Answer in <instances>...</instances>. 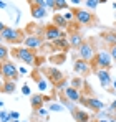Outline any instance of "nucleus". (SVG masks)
I'll return each instance as SVG.
<instances>
[{
    "label": "nucleus",
    "mask_w": 116,
    "mask_h": 122,
    "mask_svg": "<svg viewBox=\"0 0 116 122\" xmlns=\"http://www.w3.org/2000/svg\"><path fill=\"white\" fill-rule=\"evenodd\" d=\"M113 58H111V53L108 50H99L96 51L95 58L91 61V71H96V69H111Z\"/></svg>",
    "instance_id": "nucleus-1"
},
{
    "label": "nucleus",
    "mask_w": 116,
    "mask_h": 122,
    "mask_svg": "<svg viewBox=\"0 0 116 122\" xmlns=\"http://www.w3.org/2000/svg\"><path fill=\"white\" fill-rule=\"evenodd\" d=\"M10 55H12L15 60L22 61V63H25V64H28V66H33V64L37 63V53H35L33 50L27 48V46H23V48H13V50L10 51Z\"/></svg>",
    "instance_id": "nucleus-2"
},
{
    "label": "nucleus",
    "mask_w": 116,
    "mask_h": 122,
    "mask_svg": "<svg viewBox=\"0 0 116 122\" xmlns=\"http://www.w3.org/2000/svg\"><path fill=\"white\" fill-rule=\"evenodd\" d=\"M0 73L5 79H12V81H18L20 73H18V66L10 60H5L0 66Z\"/></svg>",
    "instance_id": "nucleus-3"
},
{
    "label": "nucleus",
    "mask_w": 116,
    "mask_h": 122,
    "mask_svg": "<svg viewBox=\"0 0 116 122\" xmlns=\"http://www.w3.org/2000/svg\"><path fill=\"white\" fill-rule=\"evenodd\" d=\"M0 35H2V38L3 41H7V43H20V41H23V35H22V31H20L18 28H15V26H5L2 31H0Z\"/></svg>",
    "instance_id": "nucleus-4"
},
{
    "label": "nucleus",
    "mask_w": 116,
    "mask_h": 122,
    "mask_svg": "<svg viewBox=\"0 0 116 122\" xmlns=\"http://www.w3.org/2000/svg\"><path fill=\"white\" fill-rule=\"evenodd\" d=\"M76 50H78V58L86 60V61H90V63L93 61L95 55H96V51H95V45H93L91 41H83Z\"/></svg>",
    "instance_id": "nucleus-5"
},
{
    "label": "nucleus",
    "mask_w": 116,
    "mask_h": 122,
    "mask_svg": "<svg viewBox=\"0 0 116 122\" xmlns=\"http://www.w3.org/2000/svg\"><path fill=\"white\" fill-rule=\"evenodd\" d=\"M95 74H96L98 79H99L101 87L108 89V91H110V94H115V89H111V87H110V86L113 84L111 74H110V69H96V71H95Z\"/></svg>",
    "instance_id": "nucleus-6"
},
{
    "label": "nucleus",
    "mask_w": 116,
    "mask_h": 122,
    "mask_svg": "<svg viewBox=\"0 0 116 122\" xmlns=\"http://www.w3.org/2000/svg\"><path fill=\"white\" fill-rule=\"evenodd\" d=\"M80 102H81L83 106H86L88 109L95 111V112H99V111L106 109V104L103 101H99V99H95V97H83V96H81Z\"/></svg>",
    "instance_id": "nucleus-7"
},
{
    "label": "nucleus",
    "mask_w": 116,
    "mask_h": 122,
    "mask_svg": "<svg viewBox=\"0 0 116 122\" xmlns=\"http://www.w3.org/2000/svg\"><path fill=\"white\" fill-rule=\"evenodd\" d=\"M73 71L80 74V76H88L90 74V71H91V63L86 60H81V58H78L75 60L73 63Z\"/></svg>",
    "instance_id": "nucleus-8"
},
{
    "label": "nucleus",
    "mask_w": 116,
    "mask_h": 122,
    "mask_svg": "<svg viewBox=\"0 0 116 122\" xmlns=\"http://www.w3.org/2000/svg\"><path fill=\"white\" fill-rule=\"evenodd\" d=\"M75 20L80 23V25H90L95 20V15L90 12V10H83V8H78L75 12Z\"/></svg>",
    "instance_id": "nucleus-9"
},
{
    "label": "nucleus",
    "mask_w": 116,
    "mask_h": 122,
    "mask_svg": "<svg viewBox=\"0 0 116 122\" xmlns=\"http://www.w3.org/2000/svg\"><path fill=\"white\" fill-rule=\"evenodd\" d=\"M27 48H30V50H37V48H41L43 46V40L40 38L38 35H28V36H25L23 41H22Z\"/></svg>",
    "instance_id": "nucleus-10"
},
{
    "label": "nucleus",
    "mask_w": 116,
    "mask_h": 122,
    "mask_svg": "<svg viewBox=\"0 0 116 122\" xmlns=\"http://www.w3.org/2000/svg\"><path fill=\"white\" fill-rule=\"evenodd\" d=\"M61 36V30L58 28L55 23H52V25H48L46 28H45V38H46V41H53L58 40Z\"/></svg>",
    "instance_id": "nucleus-11"
},
{
    "label": "nucleus",
    "mask_w": 116,
    "mask_h": 122,
    "mask_svg": "<svg viewBox=\"0 0 116 122\" xmlns=\"http://www.w3.org/2000/svg\"><path fill=\"white\" fill-rule=\"evenodd\" d=\"M63 94H65V97L68 101H71V102H80V99H81V91L76 89V87H73L71 84L66 86V89L63 91Z\"/></svg>",
    "instance_id": "nucleus-12"
},
{
    "label": "nucleus",
    "mask_w": 116,
    "mask_h": 122,
    "mask_svg": "<svg viewBox=\"0 0 116 122\" xmlns=\"http://www.w3.org/2000/svg\"><path fill=\"white\" fill-rule=\"evenodd\" d=\"M45 73H46V78L53 82V84H58V82L63 79V73L60 69H57V68H46Z\"/></svg>",
    "instance_id": "nucleus-13"
},
{
    "label": "nucleus",
    "mask_w": 116,
    "mask_h": 122,
    "mask_svg": "<svg viewBox=\"0 0 116 122\" xmlns=\"http://www.w3.org/2000/svg\"><path fill=\"white\" fill-rule=\"evenodd\" d=\"M30 12H32L33 20H43L48 13V8L46 7H38V5H30Z\"/></svg>",
    "instance_id": "nucleus-14"
},
{
    "label": "nucleus",
    "mask_w": 116,
    "mask_h": 122,
    "mask_svg": "<svg viewBox=\"0 0 116 122\" xmlns=\"http://www.w3.org/2000/svg\"><path fill=\"white\" fill-rule=\"evenodd\" d=\"M17 89V81H12V79H3V82L0 84V91L5 92V94H13Z\"/></svg>",
    "instance_id": "nucleus-15"
},
{
    "label": "nucleus",
    "mask_w": 116,
    "mask_h": 122,
    "mask_svg": "<svg viewBox=\"0 0 116 122\" xmlns=\"http://www.w3.org/2000/svg\"><path fill=\"white\" fill-rule=\"evenodd\" d=\"M45 101H46V97L40 92V94H32V97H30V106H32V109L35 111V109H38V107H43L45 106Z\"/></svg>",
    "instance_id": "nucleus-16"
},
{
    "label": "nucleus",
    "mask_w": 116,
    "mask_h": 122,
    "mask_svg": "<svg viewBox=\"0 0 116 122\" xmlns=\"http://www.w3.org/2000/svg\"><path fill=\"white\" fill-rule=\"evenodd\" d=\"M71 116H73V119L76 122H90V114L88 112H85V111H81V109H73L71 111Z\"/></svg>",
    "instance_id": "nucleus-17"
},
{
    "label": "nucleus",
    "mask_w": 116,
    "mask_h": 122,
    "mask_svg": "<svg viewBox=\"0 0 116 122\" xmlns=\"http://www.w3.org/2000/svg\"><path fill=\"white\" fill-rule=\"evenodd\" d=\"M53 45H55V48L61 50V51H66L68 48H71L70 46V41H68V36H60L58 40L53 41Z\"/></svg>",
    "instance_id": "nucleus-18"
},
{
    "label": "nucleus",
    "mask_w": 116,
    "mask_h": 122,
    "mask_svg": "<svg viewBox=\"0 0 116 122\" xmlns=\"http://www.w3.org/2000/svg\"><path fill=\"white\" fill-rule=\"evenodd\" d=\"M53 23L57 25L60 30H66V28H68V21L65 20V17H63L61 13H55V15H53Z\"/></svg>",
    "instance_id": "nucleus-19"
},
{
    "label": "nucleus",
    "mask_w": 116,
    "mask_h": 122,
    "mask_svg": "<svg viewBox=\"0 0 116 122\" xmlns=\"http://www.w3.org/2000/svg\"><path fill=\"white\" fill-rule=\"evenodd\" d=\"M68 41H70V46H71V48H78V46L83 43V38H81V35H80L78 31H75V33H71V35L68 36Z\"/></svg>",
    "instance_id": "nucleus-20"
},
{
    "label": "nucleus",
    "mask_w": 116,
    "mask_h": 122,
    "mask_svg": "<svg viewBox=\"0 0 116 122\" xmlns=\"http://www.w3.org/2000/svg\"><path fill=\"white\" fill-rule=\"evenodd\" d=\"M48 111L50 112H63L65 111V106L60 104V102H50L48 104Z\"/></svg>",
    "instance_id": "nucleus-21"
},
{
    "label": "nucleus",
    "mask_w": 116,
    "mask_h": 122,
    "mask_svg": "<svg viewBox=\"0 0 116 122\" xmlns=\"http://www.w3.org/2000/svg\"><path fill=\"white\" fill-rule=\"evenodd\" d=\"M104 41H106L110 46L116 45V31H108V33H104Z\"/></svg>",
    "instance_id": "nucleus-22"
},
{
    "label": "nucleus",
    "mask_w": 116,
    "mask_h": 122,
    "mask_svg": "<svg viewBox=\"0 0 116 122\" xmlns=\"http://www.w3.org/2000/svg\"><path fill=\"white\" fill-rule=\"evenodd\" d=\"M37 86H38L40 92H45V91H48V78H40L38 81H37Z\"/></svg>",
    "instance_id": "nucleus-23"
},
{
    "label": "nucleus",
    "mask_w": 116,
    "mask_h": 122,
    "mask_svg": "<svg viewBox=\"0 0 116 122\" xmlns=\"http://www.w3.org/2000/svg\"><path fill=\"white\" fill-rule=\"evenodd\" d=\"M8 56H10V51H8V48L2 43V45H0V61L8 60Z\"/></svg>",
    "instance_id": "nucleus-24"
},
{
    "label": "nucleus",
    "mask_w": 116,
    "mask_h": 122,
    "mask_svg": "<svg viewBox=\"0 0 116 122\" xmlns=\"http://www.w3.org/2000/svg\"><path fill=\"white\" fill-rule=\"evenodd\" d=\"M48 107H38V109H35V114L38 116V117H43L45 121H48Z\"/></svg>",
    "instance_id": "nucleus-25"
},
{
    "label": "nucleus",
    "mask_w": 116,
    "mask_h": 122,
    "mask_svg": "<svg viewBox=\"0 0 116 122\" xmlns=\"http://www.w3.org/2000/svg\"><path fill=\"white\" fill-rule=\"evenodd\" d=\"M66 8H68V2L66 0H55V8H53L55 12L57 10H66Z\"/></svg>",
    "instance_id": "nucleus-26"
},
{
    "label": "nucleus",
    "mask_w": 116,
    "mask_h": 122,
    "mask_svg": "<svg viewBox=\"0 0 116 122\" xmlns=\"http://www.w3.org/2000/svg\"><path fill=\"white\" fill-rule=\"evenodd\" d=\"M85 5L88 10H96V7L99 5V0H85Z\"/></svg>",
    "instance_id": "nucleus-27"
},
{
    "label": "nucleus",
    "mask_w": 116,
    "mask_h": 122,
    "mask_svg": "<svg viewBox=\"0 0 116 122\" xmlns=\"http://www.w3.org/2000/svg\"><path fill=\"white\" fill-rule=\"evenodd\" d=\"M61 15L65 17V20L68 21V23H70V21H73V20H75V12H73V10H70V8H68V10H66L65 13H61Z\"/></svg>",
    "instance_id": "nucleus-28"
},
{
    "label": "nucleus",
    "mask_w": 116,
    "mask_h": 122,
    "mask_svg": "<svg viewBox=\"0 0 116 122\" xmlns=\"http://www.w3.org/2000/svg\"><path fill=\"white\" fill-rule=\"evenodd\" d=\"M12 117H10V112L7 111H0V122H10Z\"/></svg>",
    "instance_id": "nucleus-29"
},
{
    "label": "nucleus",
    "mask_w": 116,
    "mask_h": 122,
    "mask_svg": "<svg viewBox=\"0 0 116 122\" xmlns=\"http://www.w3.org/2000/svg\"><path fill=\"white\" fill-rule=\"evenodd\" d=\"M71 86L81 91V87H83V79H81V78H73V79H71Z\"/></svg>",
    "instance_id": "nucleus-30"
},
{
    "label": "nucleus",
    "mask_w": 116,
    "mask_h": 122,
    "mask_svg": "<svg viewBox=\"0 0 116 122\" xmlns=\"http://www.w3.org/2000/svg\"><path fill=\"white\" fill-rule=\"evenodd\" d=\"M22 94H23V96H32V89H30L28 84H23V86H22Z\"/></svg>",
    "instance_id": "nucleus-31"
},
{
    "label": "nucleus",
    "mask_w": 116,
    "mask_h": 122,
    "mask_svg": "<svg viewBox=\"0 0 116 122\" xmlns=\"http://www.w3.org/2000/svg\"><path fill=\"white\" fill-rule=\"evenodd\" d=\"M66 86H68V81H66L65 78H63V79H61L60 82H58V84H55V87H57V89H63V91L66 89Z\"/></svg>",
    "instance_id": "nucleus-32"
},
{
    "label": "nucleus",
    "mask_w": 116,
    "mask_h": 122,
    "mask_svg": "<svg viewBox=\"0 0 116 122\" xmlns=\"http://www.w3.org/2000/svg\"><path fill=\"white\" fill-rule=\"evenodd\" d=\"M45 5L48 10H53L55 8V0H45Z\"/></svg>",
    "instance_id": "nucleus-33"
},
{
    "label": "nucleus",
    "mask_w": 116,
    "mask_h": 122,
    "mask_svg": "<svg viewBox=\"0 0 116 122\" xmlns=\"http://www.w3.org/2000/svg\"><path fill=\"white\" fill-rule=\"evenodd\" d=\"M110 53H111V58H113V61L116 63V45L110 46Z\"/></svg>",
    "instance_id": "nucleus-34"
},
{
    "label": "nucleus",
    "mask_w": 116,
    "mask_h": 122,
    "mask_svg": "<svg viewBox=\"0 0 116 122\" xmlns=\"http://www.w3.org/2000/svg\"><path fill=\"white\" fill-rule=\"evenodd\" d=\"M108 112H116V99L111 104H110V107H108Z\"/></svg>",
    "instance_id": "nucleus-35"
},
{
    "label": "nucleus",
    "mask_w": 116,
    "mask_h": 122,
    "mask_svg": "<svg viewBox=\"0 0 116 122\" xmlns=\"http://www.w3.org/2000/svg\"><path fill=\"white\" fill-rule=\"evenodd\" d=\"M10 117H12V119H18L20 114L17 112V111H10Z\"/></svg>",
    "instance_id": "nucleus-36"
},
{
    "label": "nucleus",
    "mask_w": 116,
    "mask_h": 122,
    "mask_svg": "<svg viewBox=\"0 0 116 122\" xmlns=\"http://www.w3.org/2000/svg\"><path fill=\"white\" fill-rule=\"evenodd\" d=\"M18 73H20V74H27V73H28V69H27L25 66H20V68H18Z\"/></svg>",
    "instance_id": "nucleus-37"
},
{
    "label": "nucleus",
    "mask_w": 116,
    "mask_h": 122,
    "mask_svg": "<svg viewBox=\"0 0 116 122\" xmlns=\"http://www.w3.org/2000/svg\"><path fill=\"white\" fill-rule=\"evenodd\" d=\"M0 8L3 10V8H7V3H5V0H0Z\"/></svg>",
    "instance_id": "nucleus-38"
},
{
    "label": "nucleus",
    "mask_w": 116,
    "mask_h": 122,
    "mask_svg": "<svg viewBox=\"0 0 116 122\" xmlns=\"http://www.w3.org/2000/svg\"><path fill=\"white\" fill-rule=\"evenodd\" d=\"M71 2V5H80L81 3V0H70Z\"/></svg>",
    "instance_id": "nucleus-39"
},
{
    "label": "nucleus",
    "mask_w": 116,
    "mask_h": 122,
    "mask_svg": "<svg viewBox=\"0 0 116 122\" xmlns=\"http://www.w3.org/2000/svg\"><path fill=\"white\" fill-rule=\"evenodd\" d=\"M5 26H7V25H3V23H2V21H0V31H2V30H3V28H5Z\"/></svg>",
    "instance_id": "nucleus-40"
},
{
    "label": "nucleus",
    "mask_w": 116,
    "mask_h": 122,
    "mask_svg": "<svg viewBox=\"0 0 116 122\" xmlns=\"http://www.w3.org/2000/svg\"><path fill=\"white\" fill-rule=\"evenodd\" d=\"M113 89L116 91V79H113Z\"/></svg>",
    "instance_id": "nucleus-41"
},
{
    "label": "nucleus",
    "mask_w": 116,
    "mask_h": 122,
    "mask_svg": "<svg viewBox=\"0 0 116 122\" xmlns=\"http://www.w3.org/2000/svg\"><path fill=\"white\" fill-rule=\"evenodd\" d=\"M27 2H28L30 5H33V3H35V0H27Z\"/></svg>",
    "instance_id": "nucleus-42"
},
{
    "label": "nucleus",
    "mask_w": 116,
    "mask_h": 122,
    "mask_svg": "<svg viewBox=\"0 0 116 122\" xmlns=\"http://www.w3.org/2000/svg\"><path fill=\"white\" fill-rule=\"evenodd\" d=\"M5 104H3V101H0V111H2V107H3Z\"/></svg>",
    "instance_id": "nucleus-43"
},
{
    "label": "nucleus",
    "mask_w": 116,
    "mask_h": 122,
    "mask_svg": "<svg viewBox=\"0 0 116 122\" xmlns=\"http://www.w3.org/2000/svg\"><path fill=\"white\" fill-rule=\"evenodd\" d=\"M10 122H20V121H18V119H12Z\"/></svg>",
    "instance_id": "nucleus-44"
},
{
    "label": "nucleus",
    "mask_w": 116,
    "mask_h": 122,
    "mask_svg": "<svg viewBox=\"0 0 116 122\" xmlns=\"http://www.w3.org/2000/svg\"><path fill=\"white\" fill-rule=\"evenodd\" d=\"M106 2H108V0H99V3H106Z\"/></svg>",
    "instance_id": "nucleus-45"
},
{
    "label": "nucleus",
    "mask_w": 116,
    "mask_h": 122,
    "mask_svg": "<svg viewBox=\"0 0 116 122\" xmlns=\"http://www.w3.org/2000/svg\"><path fill=\"white\" fill-rule=\"evenodd\" d=\"M2 43H3V38H2V35H0V45H2Z\"/></svg>",
    "instance_id": "nucleus-46"
},
{
    "label": "nucleus",
    "mask_w": 116,
    "mask_h": 122,
    "mask_svg": "<svg viewBox=\"0 0 116 122\" xmlns=\"http://www.w3.org/2000/svg\"><path fill=\"white\" fill-rule=\"evenodd\" d=\"M2 78H3V76H2V73H0V82H3V81H2Z\"/></svg>",
    "instance_id": "nucleus-47"
},
{
    "label": "nucleus",
    "mask_w": 116,
    "mask_h": 122,
    "mask_svg": "<svg viewBox=\"0 0 116 122\" xmlns=\"http://www.w3.org/2000/svg\"><path fill=\"white\" fill-rule=\"evenodd\" d=\"M113 7H115V8H116V2H115V3H113Z\"/></svg>",
    "instance_id": "nucleus-48"
},
{
    "label": "nucleus",
    "mask_w": 116,
    "mask_h": 122,
    "mask_svg": "<svg viewBox=\"0 0 116 122\" xmlns=\"http://www.w3.org/2000/svg\"><path fill=\"white\" fill-rule=\"evenodd\" d=\"M2 63H3V61H0V66H2Z\"/></svg>",
    "instance_id": "nucleus-49"
},
{
    "label": "nucleus",
    "mask_w": 116,
    "mask_h": 122,
    "mask_svg": "<svg viewBox=\"0 0 116 122\" xmlns=\"http://www.w3.org/2000/svg\"><path fill=\"white\" fill-rule=\"evenodd\" d=\"M23 122H27V121H23Z\"/></svg>",
    "instance_id": "nucleus-50"
}]
</instances>
